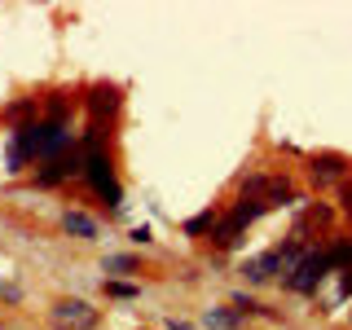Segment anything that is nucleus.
<instances>
[{"mask_svg":"<svg viewBox=\"0 0 352 330\" xmlns=\"http://www.w3.org/2000/svg\"><path fill=\"white\" fill-rule=\"evenodd\" d=\"M84 185L97 198H106L115 216H124V190H119V176H115V159H110L106 150H88L84 154Z\"/></svg>","mask_w":352,"mask_h":330,"instance_id":"f257e3e1","label":"nucleus"},{"mask_svg":"<svg viewBox=\"0 0 352 330\" xmlns=\"http://www.w3.org/2000/svg\"><path fill=\"white\" fill-rule=\"evenodd\" d=\"M80 141H75V132H71V119H36V168L40 163H53V159H62L66 150H75Z\"/></svg>","mask_w":352,"mask_h":330,"instance_id":"f03ea898","label":"nucleus"},{"mask_svg":"<svg viewBox=\"0 0 352 330\" xmlns=\"http://www.w3.org/2000/svg\"><path fill=\"white\" fill-rule=\"evenodd\" d=\"M330 278V264H326V247H313L308 256L295 264L291 278H282V286L291 295H317V286H322Z\"/></svg>","mask_w":352,"mask_h":330,"instance_id":"7ed1b4c3","label":"nucleus"},{"mask_svg":"<svg viewBox=\"0 0 352 330\" xmlns=\"http://www.w3.org/2000/svg\"><path fill=\"white\" fill-rule=\"evenodd\" d=\"M31 181H36L40 190H58V185H66V181H84V154H80V146L66 150L62 159H53V163H40V168L31 172Z\"/></svg>","mask_w":352,"mask_h":330,"instance_id":"20e7f679","label":"nucleus"},{"mask_svg":"<svg viewBox=\"0 0 352 330\" xmlns=\"http://www.w3.org/2000/svg\"><path fill=\"white\" fill-rule=\"evenodd\" d=\"M49 317H53V326L58 330H97L102 326V308H93L88 300H58L49 308Z\"/></svg>","mask_w":352,"mask_h":330,"instance_id":"39448f33","label":"nucleus"},{"mask_svg":"<svg viewBox=\"0 0 352 330\" xmlns=\"http://www.w3.org/2000/svg\"><path fill=\"white\" fill-rule=\"evenodd\" d=\"M84 106H88V115H93V124H102V119H110L119 106H124V93H119L115 84H93L84 93Z\"/></svg>","mask_w":352,"mask_h":330,"instance_id":"423d86ee","label":"nucleus"},{"mask_svg":"<svg viewBox=\"0 0 352 330\" xmlns=\"http://www.w3.org/2000/svg\"><path fill=\"white\" fill-rule=\"evenodd\" d=\"M62 234L75 242H102V220L80 212V207H66L62 212Z\"/></svg>","mask_w":352,"mask_h":330,"instance_id":"0eeeda50","label":"nucleus"},{"mask_svg":"<svg viewBox=\"0 0 352 330\" xmlns=\"http://www.w3.org/2000/svg\"><path fill=\"white\" fill-rule=\"evenodd\" d=\"M242 278H247V286H264V282H273V278H282V256H278V247L273 251H264V256H251V260H242Z\"/></svg>","mask_w":352,"mask_h":330,"instance_id":"6e6552de","label":"nucleus"},{"mask_svg":"<svg viewBox=\"0 0 352 330\" xmlns=\"http://www.w3.org/2000/svg\"><path fill=\"white\" fill-rule=\"evenodd\" d=\"M308 176H313L317 185L344 181V176H348V159H344V154H313V159H308Z\"/></svg>","mask_w":352,"mask_h":330,"instance_id":"1a4fd4ad","label":"nucleus"},{"mask_svg":"<svg viewBox=\"0 0 352 330\" xmlns=\"http://www.w3.org/2000/svg\"><path fill=\"white\" fill-rule=\"evenodd\" d=\"M0 119H5L9 128H18V124H36V119H40V97H18V102H9L5 110H0Z\"/></svg>","mask_w":352,"mask_h":330,"instance_id":"9d476101","label":"nucleus"},{"mask_svg":"<svg viewBox=\"0 0 352 330\" xmlns=\"http://www.w3.org/2000/svg\"><path fill=\"white\" fill-rule=\"evenodd\" d=\"M27 168H36V163H31V154H27V146H22L18 132H9V137H5V172L9 176H22Z\"/></svg>","mask_w":352,"mask_h":330,"instance_id":"9b49d317","label":"nucleus"},{"mask_svg":"<svg viewBox=\"0 0 352 330\" xmlns=\"http://www.w3.org/2000/svg\"><path fill=\"white\" fill-rule=\"evenodd\" d=\"M220 216H225L220 207H203L198 216H190V220L181 225V234H185V238H203V234H212V229L220 225Z\"/></svg>","mask_w":352,"mask_h":330,"instance_id":"f8f14e48","label":"nucleus"},{"mask_svg":"<svg viewBox=\"0 0 352 330\" xmlns=\"http://www.w3.org/2000/svg\"><path fill=\"white\" fill-rule=\"evenodd\" d=\"M102 273L106 278H128V273H141V256H132V251H124V256H106L102 260Z\"/></svg>","mask_w":352,"mask_h":330,"instance_id":"ddd939ff","label":"nucleus"},{"mask_svg":"<svg viewBox=\"0 0 352 330\" xmlns=\"http://www.w3.org/2000/svg\"><path fill=\"white\" fill-rule=\"evenodd\" d=\"M203 326L207 330H238L242 317L234 313V308H203Z\"/></svg>","mask_w":352,"mask_h":330,"instance_id":"4468645a","label":"nucleus"},{"mask_svg":"<svg viewBox=\"0 0 352 330\" xmlns=\"http://www.w3.org/2000/svg\"><path fill=\"white\" fill-rule=\"evenodd\" d=\"M229 308H234L238 317H278V313H269V308H264L256 295H247V291H238L234 300H229Z\"/></svg>","mask_w":352,"mask_h":330,"instance_id":"2eb2a0df","label":"nucleus"},{"mask_svg":"<svg viewBox=\"0 0 352 330\" xmlns=\"http://www.w3.org/2000/svg\"><path fill=\"white\" fill-rule=\"evenodd\" d=\"M269 181H273V176H264V172L242 176V198H256V203H264V194H269Z\"/></svg>","mask_w":352,"mask_h":330,"instance_id":"dca6fc26","label":"nucleus"},{"mask_svg":"<svg viewBox=\"0 0 352 330\" xmlns=\"http://www.w3.org/2000/svg\"><path fill=\"white\" fill-rule=\"evenodd\" d=\"M102 291L110 295V300H137L141 286H137V282H115V278H106V282H102Z\"/></svg>","mask_w":352,"mask_h":330,"instance_id":"f3484780","label":"nucleus"},{"mask_svg":"<svg viewBox=\"0 0 352 330\" xmlns=\"http://www.w3.org/2000/svg\"><path fill=\"white\" fill-rule=\"evenodd\" d=\"M128 238L137 242V247H150V242H154V234H150V225H132V229H128Z\"/></svg>","mask_w":352,"mask_h":330,"instance_id":"a211bd4d","label":"nucleus"},{"mask_svg":"<svg viewBox=\"0 0 352 330\" xmlns=\"http://www.w3.org/2000/svg\"><path fill=\"white\" fill-rule=\"evenodd\" d=\"M339 203H344V212L352 216V185L344 181V185H339Z\"/></svg>","mask_w":352,"mask_h":330,"instance_id":"6ab92c4d","label":"nucleus"},{"mask_svg":"<svg viewBox=\"0 0 352 330\" xmlns=\"http://www.w3.org/2000/svg\"><path fill=\"white\" fill-rule=\"evenodd\" d=\"M339 300H352V269H344V282H339Z\"/></svg>","mask_w":352,"mask_h":330,"instance_id":"aec40b11","label":"nucleus"},{"mask_svg":"<svg viewBox=\"0 0 352 330\" xmlns=\"http://www.w3.org/2000/svg\"><path fill=\"white\" fill-rule=\"evenodd\" d=\"M168 330H194V326H185V322H176V317H172V322H168Z\"/></svg>","mask_w":352,"mask_h":330,"instance_id":"412c9836","label":"nucleus"}]
</instances>
